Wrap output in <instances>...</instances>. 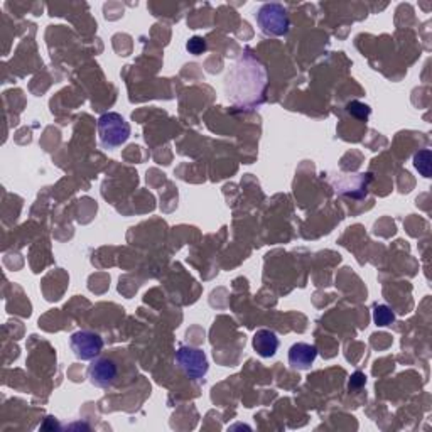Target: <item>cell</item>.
<instances>
[{"mask_svg":"<svg viewBox=\"0 0 432 432\" xmlns=\"http://www.w3.org/2000/svg\"><path fill=\"white\" fill-rule=\"evenodd\" d=\"M267 73L252 51H245L227 78V93L237 107L255 108L265 102Z\"/></svg>","mask_w":432,"mask_h":432,"instance_id":"cell-1","label":"cell"},{"mask_svg":"<svg viewBox=\"0 0 432 432\" xmlns=\"http://www.w3.org/2000/svg\"><path fill=\"white\" fill-rule=\"evenodd\" d=\"M255 19L260 27L262 34L269 36V38L286 36L289 32V27H291L287 9L284 7L282 4L277 2L264 4V6L257 11Z\"/></svg>","mask_w":432,"mask_h":432,"instance_id":"cell-2","label":"cell"},{"mask_svg":"<svg viewBox=\"0 0 432 432\" xmlns=\"http://www.w3.org/2000/svg\"><path fill=\"white\" fill-rule=\"evenodd\" d=\"M98 135L100 144L105 149H115V147L125 144L130 137V125L120 113L108 112L98 118Z\"/></svg>","mask_w":432,"mask_h":432,"instance_id":"cell-3","label":"cell"},{"mask_svg":"<svg viewBox=\"0 0 432 432\" xmlns=\"http://www.w3.org/2000/svg\"><path fill=\"white\" fill-rule=\"evenodd\" d=\"M176 363L191 380H200L208 374V358L201 350L192 346H181L176 351Z\"/></svg>","mask_w":432,"mask_h":432,"instance_id":"cell-4","label":"cell"},{"mask_svg":"<svg viewBox=\"0 0 432 432\" xmlns=\"http://www.w3.org/2000/svg\"><path fill=\"white\" fill-rule=\"evenodd\" d=\"M70 346L78 360H95L103 350V338L93 331H76L71 334Z\"/></svg>","mask_w":432,"mask_h":432,"instance_id":"cell-5","label":"cell"},{"mask_svg":"<svg viewBox=\"0 0 432 432\" xmlns=\"http://www.w3.org/2000/svg\"><path fill=\"white\" fill-rule=\"evenodd\" d=\"M118 376L117 363L110 358H95L93 363L88 366L90 384L98 389L112 387Z\"/></svg>","mask_w":432,"mask_h":432,"instance_id":"cell-6","label":"cell"},{"mask_svg":"<svg viewBox=\"0 0 432 432\" xmlns=\"http://www.w3.org/2000/svg\"><path fill=\"white\" fill-rule=\"evenodd\" d=\"M318 356V348L314 344L296 343L289 350V363L296 370H307Z\"/></svg>","mask_w":432,"mask_h":432,"instance_id":"cell-7","label":"cell"},{"mask_svg":"<svg viewBox=\"0 0 432 432\" xmlns=\"http://www.w3.org/2000/svg\"><path fill=\"white\" fill-rule=\"evenodd\" d=\"M254 350L262 358L274 356L279 350L277 334L270 329H259L254 336Z\"/></svg>","mask_w":432,"mask_h":432,"instance_id":"cell-8","label":"cell"},{"mask_svg":"<svg viewBox=\"0 0 432 432\" xmlns=\"http://www.w3.org/2000/svg\"><path fill=\"white\" fill-rule=\"evenodd\" d=\"M374 321L376 326H389L395 321V312L385 304H376L374 309Z\"/></svg>","mask_w":432,"mask_h":432,"instance_id":"cell-9","label":"cell"},{"mask_svg":"<svg viewBox=\"0 0 432 432\" xmlns=\"http://www.w3.org/2000/svg\"><path fill=\"white\" fill-rule=\"evenodd\" d=\"M413 164L416 168L419 169V173H422V176L429 178L431 176V153L429 150H422L413 158Z\"/></svg>","mask_w":432,"mask_h":432,"instance_id":"cell-10","label":"cell"},{"mask_svg":"<svg viewBox=\"0 0 432 432\" xmlns=\"http://www.w3.org/2000/svg\"><path fill=\"white\" fill-rule=\"evenodd\" d=\"M186 49L191 54H195V56H200V54H203L206 51V41L203 38H200V36H195V38L187 41Z\"/></svg>","mask_w":432,"mask_h":432,"instance_id":"cell-11","label":"cell"},{"mask_svg":"<svg viewBox=\"0 0 432 432\" xmlns=\"http://www.w3.org/2000/svg\"><path fill=\"white\" fill-rule=\"evenodd\" d=\"M348 112H350L351 115H355L356 118H369L370 107L365 103H360V102H351V103H348Z\"/></svg>","mask_w":432,"mask_h":432,"instance_id":"cell-12","label":"cell"},{"mask_svg":"<svg viewBox=\"0 0 432 432\" xmlns=\"http://www.w3.org/2000/svg\"><path fill=\"white\" fill-rule=\"evenodd\" d=\"M365 375L363 374H360V371H356L355 375L351 376V380H350V389H360L361 385H365Z\"/></svg>","mask_w":432,"mask_h":432,"instance_id":"cell-13","label":"cell"}]
</instances>
